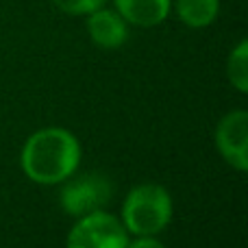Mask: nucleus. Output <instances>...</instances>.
Wrapping results in <instances>:
<instances>
[{"instance_id":"1","label":"nucleus","mask_w":248,"mask_h":248,"mask_svg":"<svg viewBox=\"0 0 248 248\" xmlns=\"http://www.w3.org/2000/svg\"><path fill=\"white\" fill-rule=\"evenodd\" d=\"M81 163V144L63 126H46L24 141L20 153L22 172L33 183L57 185L74 176Z\"/></svg>"},{"instance_id":"2","label":"nucleus","mask_w":248,"mask_h":248,"mask_svg":"<svg viewBox=\"0 0 248 248\" xmlns=\"http://www.w3.org/2000/svg\"><path fill=\"white\" fill-rule=\"evenodd\" d=\"M172 196L159 183L135 185L122 202L120 222L128 235H157L172 220Z\"/></svg>"},{"instance_id":"3","label":"nucleus","mask_w":248,"mask_h":248,"mask_svg":"<svg viewBox=\"0 0 248 248\" xmlns=\"http://www.w3.org/2000/svg\"><path fill=\"white\" fill-rule=\"evenodd\" d=\"M128 233L113 214L105 209L85 214L70 229L65 248H126Z\"/></svg>"},{"instance_id":"4","label":"nucleus","mask_w":248,"mask_h":248,"mask_svg":"<svg viewBox=\"0 0 248 248\" xmlns=\"http://www.w3.org/2000/svg\"><path fill=\"white\" fill-rule=\"evenodd\" d=\"M113 196V185L105 174L92 172L78 179H65L61 187V207L65 214L81 218L85 214L103 209Z\"/></svg>"},{"instance_id":"5","label":"nucleus","mask_w":248,"mask_h":248,"mask_svg":"<svg viewBox=\"0 0 248 248\" xmlns=\"http://www.w3.org/2000/svg\"><path fill=\"white\" fill-rule=\"evenodd\" d=\"M216 146L220 155L237 172L248 170V111L235 109L216 126Z\"/></svg>"},{"instance_id":"6","label":"nucleus","mask_w":248,"mask_h":248,"mask_svg":"<svg viewBox=\"0 0 248 248\" xmlns=\"http://www.w3.org/2000/svg\"><path fill=\"white\" fill-rule=\"evenodd\" d=\"M85 17L87 35L103 50H118L128 39V24L116 9L100 7Z\"/></svg>"},{"instance_id":"7","label":"nucleus","mask_w":248,"mask_h":248,"mask_svg":"<svg viewBox=\"0 0 248 248\" xmlns=\"http://www.w3.org/2000/svg\"><path fill=\"white\" fill-rule=\"evenodd\" d=\"M116 11L133 26H150L161 24L172 9V0H113Z\"/></svg>"},{"instance_id":"8","label":"nucleus","mask_w":248,"mask_h":248,"mask_svg":"<svg viewBox=\"0 0 248 248\" xmlns=\"http://www.w3.org/2000/svg\"><path fill=\"white\" fill-rule=\"evenodd\" d=\"M179 20L189 29H205L214 24L220 13V0H172Z\"/></svg>"},{"instance_id":"9","label":"nucleus","mask_w":248,"mask_h":248,"mask_svg":"<svg viewBox=\"0 0 248 248\" xmlns=\"http://www.w3.org/2000/svg\"><path fill=\"white\" fill-rule=\"evenodd\" d=\"M227 78L240 94L248 92V42L242 39L227 61Z\"/></svg>"},{"instance_id":"10","label":"nucleus","mask_w":248,"mask_h":248,"mask_svg":"<svg viewBox=\"0 0 248 248\" xmlns=\"http://www.w3.org/2000/svg\"><path fill=\"white\" fill-rule=\"evenodd\" d=\"M50 2L68 16H90L92 11L105 7L107 0H50Z\"/></svg>"},{"instance_id":"11","label":"nucleus","mask_w":248,"mask_h":248,"mask_svg":"<svg viewBox=\"0 0 248 248\" xmlns=\"http://www.w3.org/2000/svg\"><path fill=\"white\" fill-rule=\"evenodd\" d=\"M126 248H166L163 242H159L155 235H137L135 240H128Z\"/></svg>"}]
</instances>
